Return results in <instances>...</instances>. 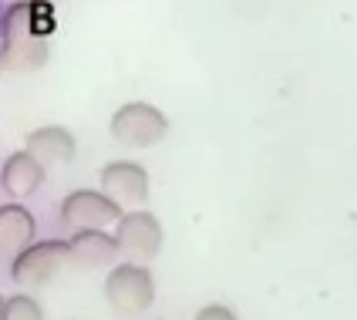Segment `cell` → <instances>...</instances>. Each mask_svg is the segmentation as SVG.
I'll use <instances>...</instances> for the list:
<instances>
[{
	"mask_svg": "<svg viewBox=\"0 0 357 320\" xmlns=\"http://www.w3.org/2000/svg\"><path fill=\"white\" fill-rule=\"evenodd\" d=\"M38 3L31 0H17L7 7L3 14V68L14 71V75H27V71H38L47 61V34L34 31L38 24Z\"/></svg>",
	"mask_w": 357,
	"mask_h": 320,
	"instance_id": "obj_1",
	"label": "cell"
},
{
	"mask_svg": "<svg viewBox=\"0 0 357 320\" xmlns=\"http://www.w3.org/2000/svg\"><path fill=\"white\" fill-rule=\"evenodd\" d=\"M108 132H112V139L128 148H152L169 135V119L149 101H128V105L115 108Z\"/></svg>",
	"mask_w": 357,
	"mask_h": 320,
	"instance_id": "obj_3",
	"label": "cell"
},
{
	"mask_svg": "<svg viewBox=\"0 0 357 320\" xmlns=\"http://www.w3.org/2000/svg\"><path fill=\"white\" fill-rule=\"evenodd\" d=\"M98 182H101V192L108 199L119 202L121 209H142L145 199H149V172L139 162H128V159L108 162L101 169Z\"/></svg>",
	"mask_w": 357,
	"mask_h": 320,
	"instance_id": "obj_7",
	"label": "cell"
},
{
	"mask_svg": "<svg viewBox=\"0 0 357 320\" xmlns=\"http://www.w3.org/2000/svg\"><path fill=\"white\" fill-rule=\"evenodd\" d=\"M71 266V250L64 240H34L27 250H20L10 263V277L17 287H44L54 280L61 270Z\"/></svg>",
	"mask_w": 357,
	"mask_h": 320,
	"instance_id": "obj_4",
	"label": "cell"
},
{
	"mask_svg": "<svg viewBox=\"0 0 357 320\" xmlns=\"http://www.w3.org/2000/svg\"><path fill=\"white\" fill-rule=\"evenodd\" d=\"M38 236V220L31 209H24L20 202H7L0 206V250L3 253H14L27 250Z\"/></svg>",
	"mask_w": 357,
	"mask_h": 320,
	"instance_id": "obj_11",
	"label": "cell"
},
{
	"mask_svg": "<svg viewBox=\"0 0 357 320\" xmlns=\"http://www.w3.org/2000/svg\"><path fill=\"white\" fill-rule=\"evenodd\" d=\"M68 250H71L75 270H105V266H115V260L121 257L115 236L105 229H81L68 240Z\"/></svg>",
	"mask_w": 357,
	"mask_h": 320,
	"instance_id": "obj_9",
	"label": "cell"
},
{
	"mask_svg": "<svg viewBox=\"0 0 357 320\" xmlns=\"http://www.w3.org/2000/svg\"><path fill=\"white\" fill-rule=\"evenodd\" d=\"M3 71H7V68H3V58H0V75H3Z\"/></svg>",
	"mask_w": 357,
	"mask_h": 320,
	"instance_id": "obj_15",
	"label": "cell"
},
{
	"mask_svg": "<svg viewBox=\"0 0 357 320\" xmlns=\"http://www.w3.org/2000/svg\"><path fill=\"white\" fill-rule=\"evenodd\" d=\"M0 185H3V192L14 202L31 199L40 185H44V165H40L27 148L10 152V155L3 159V165H0Z\"/></svg>",
	"mask_w": 357,
	"mask_h": 320,
	"instance_id": "obj_8",
	"label": "cell"
},
{
	"mask_svg": "<svg viewBox=\"0 0 357 320\" xmlns=\"http://www.w3.org/2000/svg\"><path fill=\"white\" fill-rule=\"evenodd\" d=\"M31 3H47L51 7V3H61V0H31Z\"/></svg>",
	"mask_w": 357,
	"mask_h": 320,
	"instance_id": "obj_14",
	"label": "cell"
},
{
	"mask_svg": "<svg viewBox=\"0 0 357 320\" xmlns=\"http://www.w3.org/2000/svg\"><path fill=\"white\" fill-rule=\"evenodd\" d=\"M196 320H239V317L222 303H209V307H202L196 314Z\"/></svg>",
	"mask_w": 357,
	"mask_h": 320,
	"instance_id": "obj_13",
	"label": "cell"
},
{
	"mask_svg": "<svg viewBox=\"0 0 357 320\" xmlns=\"http://www.w3.org/2000/svg\"><path fill=\"white\" fill-rule=\"evenodd\" d=\"M24 148L47 169V165H68L75 159V152H78V142L64 125H44V128H34L27 135Z\"/></svg>",
	"mask_w": 357,
	"mask_h": 320,
	"instance_id": "obj_10",
	"label": "cell"
},
{
	"mask_svg": "<svg viewBox=\"0 0 357 320\" xmlns=\"http://www.w3.org/2000/svg\"><path fill=\"white\" fill-rule=\"evenodd\" d=\"M115 243H119V253L128 263L149 266L162 250V222L149 209H132L115 226Z\"/></svg>",
	"mask_w": 357,
	"mask_h": 320,
	"instance_id": "obj_6",
	"label": "cell"
},
{
	"mask_svg": "<svg viewBox=\"0 0 357 320\" xmlns=\"http://www.w3.org/2000/svg\"><path fill=\"white\" fill-rule=\"evenodd\" d=\"M105 300L119 317H139L155 300V280L145 263H115L105 277Z\"/></svg>",
	"mask_w": 357,
	"mask_h": 320,
	"instance_id": "obj_2",
	"label": "cell"
},
{
	"mask_svg": "<svg viewBox=\"0 0 357 320\" xmlns=\"http://www.w3.org/2000/svg\"><path fill=\"white\" fill-rule=\"evenodd\" d=\"M121 216H125V209L115 199H108L101 189H75L61 199V222L75 233L119 226Z\"/></svg>",
	"mask_w": 357,
	"mask_h": 320,
	"instance_id": "obj_5",
	"label": "cell"
},
{
	"mask_svg": "<svg viewBox=\"0 0 357 320\" xmlns=\"http://www.w3.org/2000/svg\"><path fill=\"white\" fill-rule=\"evenodd\" d=\"M0 310H3V297H0Z\"/></svg>",
	"mask_w": 357,
	"mask_h": 320,
	"instance_id": "obj_16",
	"label": "cell"
},
{
	"mask_svg": "<svg viewBox=\"0 0 357 320\" xmlns=\"http://www.w3.org/2000/svg\"><path fill=\"white\" fill-rule=\"evenodd\" d=\"M0 320H44V307H40L34 297L17 294V297H7V300H3Z\"/></svg>",
	"mask_w": 357,
	"mask_h": 320,
	"instance_id": "obj_12",
	"label": "cell"
}]
</instances>
